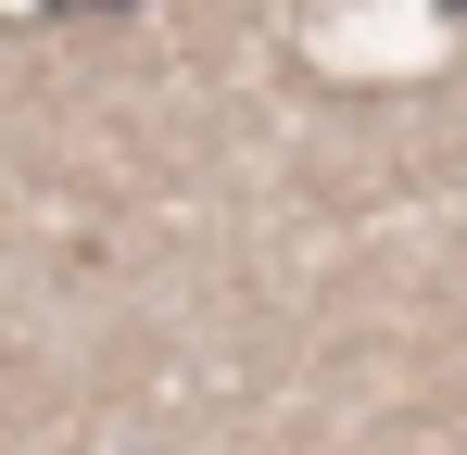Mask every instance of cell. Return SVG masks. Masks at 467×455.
Wrapping results in <instances>:
<instances>
[{
  "instance_id": "obj_1",
  "label": "cell",
  "mask_w": 467,
  "mask_h": 455,
  "mask_svg": "<svg viewBox=\"0 0 467 455\" xmlns=\"http://www.w3.org/2000/svg\"><path fill=\"white\" fill-rule=\"evenodd\" d=\"M442 13H467V0H442Z\"/></svg>"
}]
</instances>
